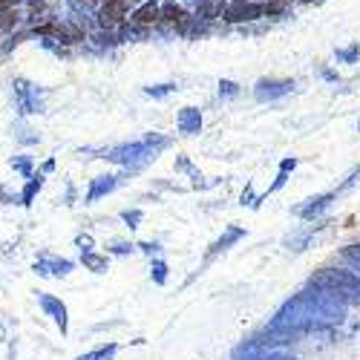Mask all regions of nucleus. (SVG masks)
I'll list each match as a JSON object with an SVG mask.
<instances>
[{"label":"nucleus","instance_id":"2eb2a0df","mask_svg":"<svg viewBox=\"0 0 360 360\" xmlns=\"http://www.w3.org/2000/svg\"><path fill=\"white\" fill-rule=\"evenodd\" d=\"M162 18L165 20H170L173 26H179V23H182L188 15L182 12V9H179V6H173V4H167V6H162Z\"/></svg>","mask_w":360,"mask_h":360},{"label":"nucleus","instance_id":"0eeeda50","mask_svg":"<svg viewBox=\"0 0 360 360\" xmlns=\"http://www.w3.org/2000/svg\"><path fill=\"white\" fill-rule=\"evenodd\" d=\"M176 127L179 133H185V136H196L202 130V112L196 107H182L176 115Z\"/></svg>","mask_w":360,"mask_h":360},{"label":"nucleus","instance_id":"ddd939ff","mask_svg":"<svg viewBox=\"0 0 360 360\" xmlns=\"http://www.w3.org/2000/svg\"><path fill=\"white\" fill-rule=\"evenodd\" d=\"M115 188V176H98L96 182H93V191H89V202H96L98 196H104V193H110Z\"/></svg>","mask_w":360,"mask_h":360},{"label":"nucleus","instance_id":"4be33fe9","mask_svg":"<svg viewBox=\"0 0 360 360\" xmlns=\"http://www.w3.org/2000/svg\"><path fill=\"white\" fill-rule=\"evenodd\" d=\"M239 86L233 81H219V96H236Z\"/></svg>","mask_w":360,"mask_h":360},{"label":"nucleus","instance_id":"39448f33","mask_svg":"<svg viewBox=\"0 0 360 360\" xmlns=\"http://www.w3.org/2000/svg\"><path fill=\"white\" fill-rule=\"evenodd\" d=\"M268 15V4H233L228 12H225V20L231 23H245V20H257Z\"/></svg>","mask_w":360,"mask_h":360},{"label":"nucleus","instance_id":"412c9836","mask_svg":"<svg viewBox=\"0 0 360 360\" xmlns=\"http://www.w3.org/2000/svg\"><path fill=\"white\" fill-rule=\"evenodd\" d=\"M141 219H144V217H141V211H124V222H127L130 228H139V225H141Z\"/></svg>","mask_w":360,"mask_h":360},{"label":"nucleus","instance_id":"9d476101","mask_svg":"<svg viewBox=\"0 0 360 360\" xmlns=\"http://www.w3.org/2000/svg\"><path fill=\"white\" fill-rule=\"evenodd\" d=\"M159 18H162V6H159V4H144L141 9H136V12H133V18H130V20H133V23L147 26V23H156Z\"/></svg>","mask_w":360,"mask_h":360},{"label":"nucleus","instance_id":"bb28decb","mask_svg":"<svg viewBox=\"0 0 360 360\" xmlns=\"http://www.w3.org/2000/svg\"><path fill=\"white\" fill-rule=\"evenodd\" d=\"M265 4H271V0H265Z\"/></svg>","mask_w":360,"mask_h":360},{"label":"nucleus","instance_id":"9b49d317","mask_svg":"<svg viewBox=\"0 0 360 360\" xmlns=\"http://www.w3.org/2000/svg\"><path fill=\"white\" fill-rule=\"evenodd\" d=\"M44 309L55 317V323L61 326V332H67V309H64V303H58L55 297H44Z\"/></svg>","mask_w":360,"mask_h":360},{"label":"nucleus","instance_id":"7ed1b4c3","mask_svg":"<svg viewBox=\"0 0 360 360\" xmlns=\"http://www.w3.org/2000/svg\"><path fill=\"white\" fill-rule=\"evenodd\" d=\"M165 147H170V139L165 136H144L141 141H133V144H122V147H115L110 159L118 162V165H127V167H141L147 162H153Z\"/></svg>","mask_w":360,"mask_h":360},{"label":"nucleus","instance_id":"f257e3e1","mask_svg":"<svg viewBox=\"0 0 360 360\" xmlns=\"http://www.w3.org/2000/svg\"><path fill=\"white\" fill-rule=\"evenodd\" d=\"M343 320H346V303L343 300H338L335 294H328L323 288L309 285L306 291L291 297L288 303H283V309L274 314V320L268 323V328L294 335V338H303L306 332L338 326Z\"/></svg>","mask_w":360,"mask_h":360},{"label":"nucleus","instance_id":"a878e982","mask_svg":"<svg viewBox=\"0 0 360 360\" xmlns=\"http://www.w3.org/2000/svg\"><path fill=\"white\" fill-rule=\"evenodd\" d=\"M357 130H360V122H357Z\"/></svg>","mask_w":360,"mask_h":360},{"label":"nucleus","instance_id":"dca6fc26","mask_svg":"<svg viewBox=\"0 0 360 360\" xmlns=\"http://www.w3.org/2000/svg\"><path fill=\"white\" fill-rule=\"evenodd\" d=\"M84 265L89 271H107V257H98V254H84Z\"/></svg>","mask_w":360,"mask_h":360},{"label":"nucleus","instance_id":"f3484780","mask_svg":"<svg viewBox=\"0 0 360 360\" xmlns=\"http://www.w3.org/2000/svg\"><path fill=\"white\" fill-rule=\"evenodd\" d=\"M176 84H159V86H147V96H153V98H165L170 93H176Z\"/></svg>","mask_w":360,"mask_h":360},{"label":"nucleus","instance_id":"423d86ee","mask_svg":"<svg viewBox=\"0 0 360 360\" xmlns=\"http://www.w3.org/2000/svg\"><path fill=\"white\" fill-rule=\"evenodd\" d=\"M127 6H130V0H104L98 12L101 26H118L127 18Z\"/></svg>","mask_w":360,"mask_h":360},{"label":"nucleus","instance_id":"f03ea898","mask_svg":"<svg viewBox=\"0 0 360 360\" xmlns=\"http://www.w3.org/2000/svg\"><path fill=\"white\" fill-rule=\"evenodd\" d=\"M309 285L335 294L338 300H343L346 306H360V274H354V271H343V268H320V271H314Z\"/></svg>","mask_w":360,"mask_h":360},{"label":"nucleus","instance_id":"a211bd4d","mask_svg":"<svg viewBox=\"0 0 360 360\" xmlns=\"http://www.w3.org/2000/svg\"><path fill=\"white\" fill-rule=\"evenodd\" d=\"M357 58H360V44H354V46H349V49H338V61L352 64V61H357Z\"/></svg>","mask_w":360,"mask_h":360},{"label":"nucleus","instance_id":"aec40b11","mask_svg":"<svg viewBox=\"0 0 360 360\" xmlns=\"http://www.w3.org/2000/svg\"><path fill=\"white\" fill-rule=\"evenodd\" d=\"M112 352H115V346H107V349H98V352H93V354H84V357H78V360H110Z\"/></svg>","mask_w":360,"mask_h":360},{"label":"nucleus","instance_id":"6e6552de","mask_svg":"<svg viewBox=\"0 0 360 360\" xmlns=\"http://www.w3.org/2000/svg\"><path fill=\"white\" fill-rule=\"evenodd\" d=\"M335 199V193H323V196H314V199H309L303 207H297V217L300 219H314V217H320L326 207H328V202Z\"/></svg>","mask_w":360,"mask_h":360},{"label":"nucleus","instance_id":"393cba45","mask_svg":"<svg viewBox=\"0 0 360 360\" xmlns=\"http://www.w3.org/2000/svg\"><path fill=\"white\" fill-rule=\"evenodd\" d=\"M236 4H245V0H236Z\"/></svg>","mask_w":360,"mask_h":360},{"label":"nucleus","instance_id":"5701e85b","mask_svg":"<svg viewBox=\"0 0 360 360\" xmlns=\"http://www.w3.org/2000/svg\"><path fill=\"white\" fill-rule=\"evenodd\" d=\"M96 4H98V0H72V6H75V9H84V12L93 9Z\"/></svg>","mask_w":360,"mask_h":360},{"label":"nucleus","instance_id":"1a4fd4ad","mask_svg":"<svg viewBox=\"0 0 360 360\" xmlns=\"http://www.w3.org/2000/svg\"><path fill=\"white\" fill-rule=\"evenodd\" d=\"M243 236H245V231H243V228H236V225H233V228H228V231H225V236L214 243V248H211V254H207V257H217V254L228 251V248H231L233 243H239Z\"/></svg>","mask_w":360,"mask_h":360},{"label":"nucleus","instance_id":"f8f14e48","mask_svg":"<svg viewBox=\"0 0 360 360\" xmlns=\"http://www.w3.org/2000/svg\"><path fill=\"white\" fill-rule=\"evenodd\" d=\"M294 167H297V159H294V156L283 159V162H280V173H277V179H274V185L268 188V193H277V191H280V188L288 182V173H291Z\"/></svg>","mask_w":360,"mask_h":360},{"label":"nucleus","instance_id":"20e7f679","mask_svg":"<svg viewBox=\"0 0 360 360\" xmlns=\"http://www.w3.org/2000/svg\"><path fill=\"white\" fill-rule=\"evenodd\" d=\"M291 89H294L291 78H259L257 86H254V98L259 104H268V101H277V98L288 96Z\"/></svg>","mask_w":360,"mask_h":360},{"label":"nucleus","instance_id":"4468645a","mask_svg":"<svg viewBox=\"0 0 360 360\" xmlns=\"http://www.w3.org/2000/svg\"><path fill=\"white\" fill-rule=\"evenodd\" d=\"M343 259L354 268V271L360 274V243H354V245H346L343 248Z\"/></svg>","mask_w":360,"mask_h":360},{"label":"nucleus","instance_id":"6ab92c4d","mask_svg":"<svg viewBox=\"0 0 360 360\" xmlns=\"http://www.w3.org/2000/svg\"><path fill=\"white\" fill-rule=\"evenodd\" d=\"M153 283H156V285H165V283H167V265H165L162 259L153 262Z\"/></svg>","mask_w":360,"mask_h":360},{"label":"nucleus","instance_id":"b1692460","mask_svg":"<svg viewBox=\"0 0 360 360\" xmlns=\"http://www.w3.org/2000/svg\"><path fill=\"white\" fill-rule=\"evenodd\" d=\"M133 251V245H127V243H115L112 245V254H130Z\"/></svg>","mask_w":360,"mask_h":360}]
</instances>
